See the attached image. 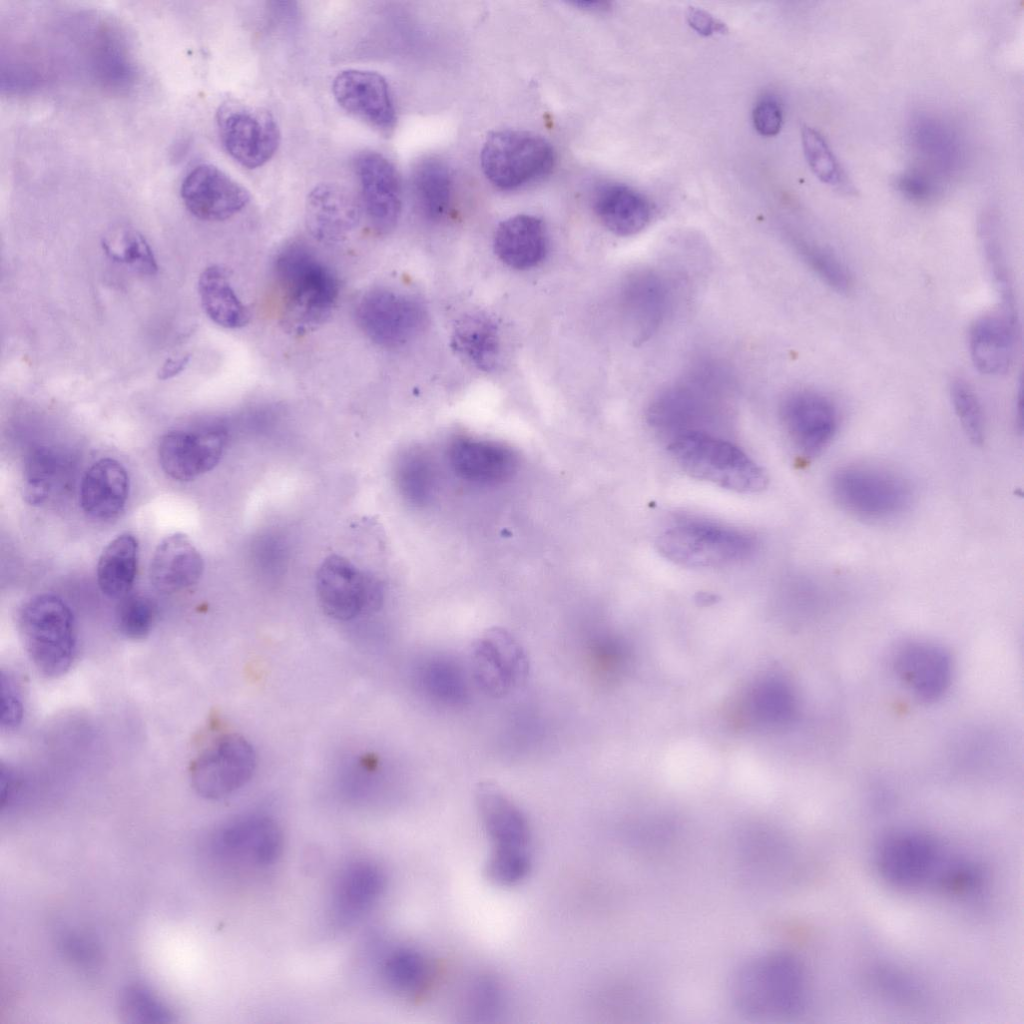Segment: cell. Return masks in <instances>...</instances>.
Returning <instances> with one entry per match:
<instances>
[{
  "label": "cell",
  "instance_id": "obj_1",
  "mask_svg": "<svg viewBox=\"0 0 1024 1024\" xmlns=\"http://www.w3.org/2000/svg\"><path fill=\"white\" fill-rule=\"evenodd\" d=\"M274 276L282 304L283 324L289 332L304 334L322 325L339 297L334 270L309 246L292 242L274 261Z\"/></svg>",
  "mask_w": 1024,
  "mask_h": 1024
},
{
  "label": "cell",
  "instance_id": "obj_2",
  "mask_svg": "<svg viewBox=\"0 0 1024 1024\" xmlns=\"http://www.w3.org/2000/svg\"><path fill=\"white\" fill-rule=\"evenodd\" d=\"M728 377L720 366L701 362L659 391L648 409L652 426L671 439L692 432L709 433L723 410Z\"/></svg>",
  "mask_w": 1024,
  "mask_h": 1024
},
{
  "label": "cell",
  "instance_id": "obj_3",
  "mask_svg": "<svg viewBox=\"0 0 1024 1024\" xmlns=\"http://www.w3.org/2000/svg\"><path fill=\"white\" fill-rule=\"evenodd\" d=\"M732 999L754 1017L789 1016L803 1008L807 977L803 965L785 953H767L744 963L734 974Z\"/></svg>",
  "mask_w": 1024,
  "mask_h": 1024
},
{
  "label": "cell",
  "instance_id": "obj_4",
  "mask_svg": "<svg viewBox=\"0 0 1024 1024\" xmlns=\"http://www.w3.org/2000/svg\"><path fill=\"white\" fill-rule=\"evenodd\" d=\"M669 452L688 475L738 493L762 491L764 469L733 443L712 433L692 432L671 439Z\"/></svg>",
  "mask_w": 1024,
  "mask_h": 1024
},
{
  "label": "cell",
  "instance_id": "obj_5",
  "mask_svg": "<svg viewBox=\"0 0 1024 1024\" xmlns=\"http://www.w3.org/2000/svg\"><path fill=\"white\" fill-rule=\"evenodd\" d=\"M18 625L27 654L45 677L57 678L72 666L78 649L74 615L60 597L40 594L19 612Z\"/></svg>",
  "mask_w": 1024,
  "mask_h": 1024
},
{
  "label": "cell",
  "instance_id": "obj_6",
  "mask_svg": "<svg viewBox=\"0 0 1024 1024\" xmlns=\"http://www.w3.org/2000/svg\"><path fill=\"white\" fill-rule=\"evenodd\" d=\"M660 554L689 568H716L741 562L756 550L755 538L742 530L702 520H684L656 541Z\"/></svg>",
  "mask_w": 1024,
  "mask_h": 1024
},
{
  "label": "cell",
  "instance_id": "obj_7",
  "mask_svg": "<svg viewBox=\"0 0 1024 1024\" xmlns=\"http://www.w3.org/2000/svg\"><path fill=\"white\" fill-rule=\"evenodd\" d=\"M830 489L842 509L865 520H888L911 501V487L898 473L871 465H848L832 476Z\"/></svg>",
  "mask_w": 1024,
  "mask_h": 1024
},
{
  "label": "cell",
  "instance_id": "obj_8",
  "mask_svg": "<svg viewBox=\"0 0 1024 1024\" xmlns=\"http://www.w3.org/2000/svg\"><path fill=\"white\" fill-rule=\"evenodd\" d=\"M555 161L550 143L528 131L501 130L485 140L480 155L487 180L503 191L525 187L547 175Z\"/></svg>",
  "mask_w": 1024,
  "mask_h": 1024
},
{
  "label": "cell",
  "instance_id": "obj_9",
  "mask_svg": "<svg viewBox=\"0 0 1024 1024\" xmlns=\"http://www.w3.org/2000/svg\"><path fill=\"white\" fill-rule=\"evenodd\" d=\"M256 755L241 735L223 734L208 744L190 765V781L195 792L205 799L224 798L252 777Z\"/></svg>",
  "mask_w": 1024,
  "mask_h": 1024
},
{
  "label": "cell",
  "instance_id": "obj_10",
  "mask_svg": "<svg viewBox=\"0 0 1024 1024\" xmlns=\"http://www.w3.org/2000/svg\"><path fill=\"white\" fill-rule=\"evenodd\" d=\"M316 592L320 606L329 617L347 621L378 609L384 591L375 576L334 554L325 558L317 571Z\"/></svg>",
  "mask_w": 1024,
  "mask_h": 1024
},
{
  "label": "cell",
  "instance_id": "obj_11",
  "mask_svg": "<svg viewBox=\"0 0 1024 1024\" xmlns=\"http://www.w3.org/2000/svg\"><path fill=\"white\" fill-rule=\"evenodd\" d=\"M355 316L362 332L384 347L410 342L426 324V313L418 301L387 288L365 292L356 304Z\"/></svg>",
  "mask_w": 1024,
  "mask_h": 1024
},
{
  "label": "cell",
  "instance_id": "obj_12",
  "mask_svg": "<svg viewBox=\"0 0 1024 1024\" xmlns=\"http://www.w3.org/2000/svg\"><path fill=\"white\" fill-rule=\"evenodd\" d=\"M217 126L226 152L249 169L267 163L280 144L277 122L262 108L227 102L217 112Z\"/></svg>",
  "mask_w": 1024,
  "mask_h": 1024
},
{
  "label": "cell",
  "instance_id": "obj_13",
  "mask_svg": "<svg viewBox=\"0 0 1024 1024\" xmlns=\"http://www.w3.org/2000/svg\"><path fill=\"white\" fill-rule=\"evenodd\" d=\"M780 415L793 447L808 459L819 455L829 446L840 421L834 401L812 389L789 393L782 401Z\"/></svg>",
  "mask_w": 1024,
  "mask_h": 1024
},
{
  "label": "cell",
  "instance_id": "obj_14",
  "mask_svg": "<svg viewBox=\"0 0 1024 1024\" xmlns=\"http://www.w3.org/2000/svg\"><path fill=\"white\" fill-rule=\"evenodd\" d=\"M471 672L477 685L492 696H503L522 684L529 660L521 643L503 629H491L472 645Z\"/></svg>",
  "mask_w": 1024,
  "mask_h": 1024
},
{
  "label": "cell",
  "instance_id": "obj_15",
  "mask_svg": "<svg viewBox=\"0 0 1024 1024\" xmlns=\"http://www.w3.org/2000/svg\"><path fill=\"white\" fill-rule=\"evenodd\" d=\"M211 848L226 860L266 867L281 857L284 836L274 819L263 815L245 816L217 830L212 836Z\"/></svg>",
  "mask_w": 1024,
  "mask_h": 1024
},
{
  "label": "cell",
  "instance_id": "obj_16",
  "mask_svg": "<svg viewBox=\"0 0 1024 1024\" xmlns=\"http://www.w3.org/2000/svg\"><path fill=\"white\" fill-rule=\"evenodd\" d=\"M336 102L346 112L381 134H390L397 121L386 79L368 70L348 69L336 75L332 84Z\"/></svg>",
  "mask_w": 1024,
  "mask_h": 1024
},
{
  "label": "cell",
  "instance_id": "obj_17",
  "mask_svg": "<svg viewBox=\"0 0 1024 1024\" xmlns=\"http://www.w3.org/2000/svg\"><path fill=\"white\" fill-rule=\"evenodd\" d=\"M361 191V206L371 227L379 234L395 228L402 209L401 180L393 163L375 151H365L355 160Z\"/></svg>",
  "mask_w": 1024,
  "mask_h": 1024
},
{
  "label": "cell",
  "instance_id": "obj_18",
  "mask_svg": "<svg viewBox=\"0 0 1024 1024\" xmlns=\"http://www.w3.org/2000/svg\"><path fill=\"white\" fill-rule=\"evenodd\" d=\"M180 196L186 209L203 221H224L239 213L250 194L212 164L195 166L183 179Z\"/></svg>",
  "mask_w": 1024,
  "mask_h": 1024
},
{
  "label": "cell",
  "instance_id": "obj_19",
  "mask_svg": "<svg viewBox=\"0 0 1024 1024\" xmlns=\"http://www.w3.org/2000/svg\"><path fill=\"white\" fill-rule=\"evenodd\" d=\"M225 444L226 432L219 427L172 431L160 440L159 463L171 478L190 481L219 463Z\"/></svg>",
  "mask_w": 1024,
  "mask_h": 1024
},
{
  "label": "cell",
  "instance_id": "obj_20",
  "mask_svg": "<svg viewBox=\"0 0 1024 1024\" xmlns=\"http://www.w3.org/2000/svg\"><path fill=\"white\" fill-rule=\"evenodd\" d=\"M893 668L912 695L923 702H934L948 690L953 674L949 653L940 645L923 640L899 647Z\"/></svg>",
  "mask_w": 1024,
  "mask_h": 1024
},
{
  "label": "cell",
  "instance_id": "obj_21",
  "mask_svg": "<svg viewBox=\"0 0 1024 1024\" xmlns=\"http://www.w3.org/2000/svg\"><path fill=\"white\" fill-rule=\"evenodd\" d=\"M622 300L634 340L643 343L653 337L668 318L673 302L672 287L658 271L640 269L624 281Z\"/></svg>",
  "mask_w": 1024,
  "mask_h": 1024
},
{
  "label": "cell",
  "instance_id": "obj_22",
  "mask_svg": "<svg viewBox=\"0 0 1024 1024\" xmlns=\"http://www.w3.org/2000/svg\"><path fill=\"white\" fill-rule=\"evenodd\" d=\"M937 858L936 845L918 832H896L886 836L876 852L881 877L891 885L911 888L921 884L932 871Z\"/></svg>",
  "mask_w": 1024,
  "mask_h": 1024
},
{
  "label": "cell",
  "instance_id": "obj_23",
  "mask_svg": "<svg viewBox=\"0 0 1024 1024\" xmlns=\"http://www.w3.org/2000/svg\"><path fill=\"white\" fill-rule=\"evenodd\" d=\"M969 353L975 368L985 375L1009 371L1015 355L1017 321L1014 305L978 317L969 331Z\"/></svg>",
  "mask_w": 1024,
  "mask_h": 1024
},
{
  "label": "cell",
  "instance_id": "obj_24",
  "mask_svg": "<svg viewBox=\"0 0 1024 1024\" xmlns=\"http://www.w3.org/2000/svg\"><path fill=\"white\" fill-rule=\"evenodd\" d=\"M361 212V203L345 187L322 183L307 195L305 222L318 241L338 243L357 227Z\"/></svg>",
  "mask_w": 1024,
  "mask_h": 1024
},
{
  "label": "cell",
  "instance_id": "obj_25",
  "mask_svg": "<svg viewBox=\"0 0 1024 1024\" xmlns=\"http://www.w3.org/2000/svg\"><path fill=\"white\" fill-rule=\"evenodd\" d=\"M449 461L459 477L478 484L502 483L513 476L518 466L517 455L509 446L470 437H460L451 443Z\"/></svg>",
  "mask_w": 1024,
  "mask_h": 1024
},
{
  "label": "cell",
  "instance_id": "obj_26",
  "mask_svg": "<svg viewBox=\"0 0 1024 1024\" xmlns=\"http://www.w3.org/2000/svg\"><path fill=\"white\" fill-rule=\"evenodd\" d=\"M474 800L482 825L494 846L528 847V820L502 787L494 781H479L474 787Z\"/></svg>",
  "mask_w": 1024,
  "mask_h": 1024
},
{
  "label": "cell",
  "instance_id": "obj_27",
  "mask_svg": "<svg viewBox=\"0 0 1024 1024\" xmlns=\"http://www.w3.org/2000/svg\"><path fill=\"white\" fill-rule=\"evenodd\" d=\"M204 571L201 554L182 533L166 536L154 551L150 580L162 592L172 593L195 585Z\"/></svg>",
  "mask_w": 1024,
  "mask_h": 1024
},
{
  "label": "cell",
  "instance_id": "obj_28",
  "mask_svg": "<svg viewBox=\"0 0 1024 1024\" xmlns=\"http://www.w3.org/2000/svg\"><path fill=\"white\" fill-rule=\"evenodd\" d=\"M128 494L129 477L124 466L113 458H102L83 476L79 500L88 516L107 520L123 510Z\"/></svg>",
  "mask_w": 1024,
  "mask_h": 1024
},
{
  "label": "cell",
  "instance_id": "obj_29",
  "mask_svg": "<svg viewBox=\"0 0 1024 1024\" xmlns=\"http://www.w3.org/2000/svg\"><path fill=\"white\" fill-rule=\"evenodd\" d=\"M548 238L543 222L532 215L512 216L499 224L494 250L511 268L525 270L537 266L545 257Z\"/></svg>",
  "mask_w": 1024,
  "mask_h": 1024
},
{
  "label": "cell",
  "instance_id": "obj_30",
  "mask_svg": "<svg viewBox=\"0 0 1024 1024\" xmlns=\"http://www.w3.org/2000/svg\"><path fill=\"white\" fill-rule=\"evenodd\" d=\"M385 887L381 869L367 861H357L345 867L333 889V913L340 923H350L378 900Z\"/></svg>",
  "mask_w": 1024,
  "mask_h": 1024
},
{
  "label": "cell",
  "instance_id": "obj_31",
  "mask_svg": "<svg viewBox=\"0 0 1024 1024\" xmlns=\"http://www.w3.org/2000/svg\"><path fill=\"white\" fill-rule=\"evenodd\" d=\"M594 211L600 222L618 236L638 234L647 227L653 216L650 200L623 184L601 187L594 198Z\"/></svg>",
  "mask_w": 1024,
  "mask_h": 1024
},
{
  "label": "cell",
  "instance_id": "obj_32",
  "mask_svg": "<svg viewBox=\"0 0 1024 1024\" xmlns=\"http://www.w3.org/2000/svg\"><path fill=\"white\" fill-rule=\"evenodd\" d=\"M411 187L421 215L432 222L443 220L451 210L454 182L449 167L440 159L420 160L412 171Z\"/></svg>",
  "mask_w": 1024,
  "mask_h": 1024
},
{
  "label": "cell",
  "instance_id": "obj_33",
  "mask_svg": "<svg viewBox=\"0 0 1024 1024\" xmlns=\"http://www.w3.org/2000/svg\"><path fill=\"white\" fill-rule=\"evenodd\" d=\"M198 292L204 312L217 325L238 329L250 321V311L231 286L225 268L219 265L205 268L199 276Z\"/></svg>",
  "mask_w": 1024,
  "mask_h": 1024
},
{
  "label": "cell",
  "instance_id": "obj_34",
  "mask_svg": "<svg viewBox=\"0 0 1024 1024\" xmlns=\"http://www.w3.org/2000/svg\"><path fill=\"white\" fill-rule=\"evenodd\" d=\"M381 974L389 990L406 1000L418 1001L432 989L436 967L423 953L401 948L388 955Z\"/></svg>",
  "mask_w": 1024,
  "mask_h": 1024
},
{
  "label": "cell",
  "instance_id": "obj_35",
  "mask_svg": "<svg viewBox=\"0 0 1024 1024\" xmlns=\"http://www.w3.org/2000/svg\"><path fill=\"white\" fill-rule=\"evenodd\" d=\"M138 556V540L129 533L117 536L104 548L97 564V582L106 596L122 599L129 594L136 578Z\"/></svg>",
  "mask_w": 1024,
  "mask_h": 1024
},
{
  "label": "cell",
  "instance_id": "obj_36",
  "mask_svg": "<svg viewBox=\"0 0 1024 1024\" xmlns=\"http://www.w3.org/2000/svg\"><path fill=\"white\" fill-rule=\"evenodd\" d=\"M453 344L470 363L493 370L500 359V338L493 321L482 314L464 316L455 326Z\"/></svg>",
  "mask_w": 1024,
  "mask_h": 1024
},
{
  "label": "cell",
  "instance_id": "obj_37",
  "mask_svg": "<svg viewBox=\"0 0 1024 1024\" xmlns=\"http://www.w3.org/2000/svg\"><path fill=\"white\" fill-rule=\"evenodd\" d=\"M790 243L798 257L830 288L839 293L852 289L849 269L831 248L797 234L790 236Z\"/></svg>",
  "mask_w": 1024,
  "mask_h": 1024
},
{
  "label": "cell",
  "instance_id": "obj_38",
  "mask_svg": "<svg viewBox=\"0 0 1024 1024\" xmlns=\"http://www.w3.org/2000/svg\"><path fill=\"white\" fill-rule=\"evenodd\" d=\"M63 464L57 454L45 448L29 457L23 475V495L29 504L47 501L60 483Z\"/></svg>",
  "mask_w": 1024,
  "mask_h": 1024
},
{
  "label": "cell",
  "instance_id": "obj_39",
  "mask_svg": "<svg viewBox=\"0 0 1024 1024\" xmlns=\"http://www.w3.org/2000/svg\"><path fill=\"white\" fill-rule=\"evenodd\" d=\"M118 1010L126 1023L160 1024L176 1021L172 1009L142 984H131L122 990Z\"/></svg>",
  "mask_w": 1024,
  "mask_h": 1024
},
{
  "label": "cell",
  "instance_id": "obj_40",
  "mask_svg": "<svg viewBox=\"0 0 1024 1024\" xmlns=\"http://www.w3.org/2000/svg\"><path fill=\"white\" fill-rule=\"evenodd\" d=\"M102 247L113 261L126 264L145 275H154L158 266L146 239L133 229H121L105 237Z\"/></svg>",
  "mask_w": 1024,
  "mask_h": 1024
},
{
  "label": "cell",
  "instance_id": "obj_41",
  "mask_svg": "<svg viewBox=\"0 0 1024 1024\" xmlns=\"http://www.w3.org/2000/svg\"><path fill=\"white\" fill-rule=\"evenodd\" d=\"M419 678L426 693L437 701L455 704L465 698L466 683L461 670L453 662L431 660L421 668Z\"/></svg>",
  "mask_w": 1024,
  "mask_h": 1024
},
{
  "label": "cell",
  "instance_id": "obj_42",
  "mask_svg": "<svg viewBox=\"0 0 1024 1024\" xmlns=\"http://www.w3.org/2000/svg\"><path fill=\"white\" fill-rule=\"evenodd\" d=\"M801 138L806 161L817 178L839 190L850 191L846 175L822 135L804 126Z\"/></svg>",
  "mask_w": 1024,
  "mask_h": 1024
},
{
  "label": "cell",
  "instance_id": "obj_43",
  "mask_svg": "<svg viewBox=\"0 0 1024 1024\" xmlns=\"http://www.w3.org/2000/svg\"><path fill=\"white\" fill-rule=\"evenodd\" d=\"M955 414L967 437L975 444L985 438V418L981 402L974 388L961 377L954 378L949 387Z\"/></svg>",
  "mask_w": 1024,
  "mask_h": 1024
},
{
  "label": "cell",
  "instance_id": "obj_44",
  "mask_svg": "<svg viewBox=\"0 0 1024 1024\" xmlns=\"http://www.w3.org/2000/svg\"><path fill=\"white\" fill-rule=\"evenodd\" d=\"M399 484L403 494L412 502L425 503L431 496L435 476L429 457L421 450L407 453L399 467Z\"/></svg>",
  "mask_w": 1024,
  "mask_h": 1024
},
{
  "label": "cell",
  "instance_id": "obj_45",
  "mask_svg": "<svg viewBox=\"0 0 1024 1024\" xmlns=\"http://www.w3.org/2000/svg\"><path fill=\"white\" fill-rule=\"evenodd\" d=\"M530 870L527 848L494 846L485 864L486 878L495 885L510 887L526 878Z\"/></svg>",
  "mask_w": 1024,
  "mask_h": 1024
},
{
  "label": "cell",
  "instance_id": "obj_46",
  "mask_svg": "<svg viewBox=\"0 0 1024 1024\" xmlns=\"http://www.w3.org/2000/svg\"><path fill=\"white\" fill-rule=\"evenodd\" d=\"M156 609L153 602L142 595H127L122 598L116 621L121 634L130 639L146 637L154 624Z\"/></svg>",
  "mask_w": 1024,
  "mask_h": 1024
},
{
  "label": "cell",
  "instance_id": "obj_47",
  "mask_svg": "<svg viewBox=\"0 0 1024 1024\" xmlns=\"http://www.w3.org/2000/svg\"><path fill=\"white\" fill-rule=\"evenodd\" d=\"M24 717V703L19 686L9 673L1 672V729L15 731Z\"/></svg>",
  "mask_w": 1024,
  "mask_h": 1024
},
{
  "label": "cell",
  "instance_id": "obj_48",
  "mask_svg": "<svg viewBox=\"0 0 1024 1024\" xmlns=\"http://www.w3.org/2000/svg\"><path fill=\"white\" fill-rule=\"evenodd\" d=\"M753 124L755 129L762 136H775L782 126V110L779 104L773 99H763L757 103L753 110Z\"/></svg>",
  "mask_w": 1024,
  "mask_h": 1024
},
{
  "label": "cell",
  "instance_id": "obj_49",
  "mask_svg": "<svg viewBox=\"0 0 1024 1024\" xmlns=\"http://www.w3.org/2000/svg\"><path fill=\"white\" fill-rule=\"evenodd\" d=\"M62 946L67 957L81 966H94L100 957L95 942L81 934H68Z\"/></svg>",
  "mask_w": 1024,
  "mask_h": 1024
},
{
  "label": "cell",
  "instance_id": "obj_50",
  "mask_svg": "<svg viewBox=\"0 0 1024 1024\" xmlns=\"http://www.w3.org/2000/svg\"><path fill=\"white\" fill-rule=\"evenodd\" d=\"M687 22L692 29L703 36L726 34L728 32L725 23L701 8L689 7L687 11Z\"/></svg>",
  "mask_w": 1024,
  "mask_h": 1024
},
{
  "label": "cell",
  "instance_id": "obj_51",
  "mask_svg": "<svg viewBox=\"0 0 1024 1024\" xmlns=\"http://www.w3.org/2000/svg\"><path fill=\"white\" fill-rule=\"evenodd\" d=\"M901 190L914 199H925L932 192L930 183L921 175H908L900 181Z\"/></svg>",
  "mask_w": 1024,
  "mask_h": 1024
},
{
  "label": "cell",
  "instance_id": "obj_52",
  "mask_svg": "<svg viewBox=\"0 0 1024 1024\" xmlns=\"http://www.w3.org/2000/svg\"><path fill=\"white\" fill-rule=\"evenodd\" d=\"M189 362V356L183 355L177 359H167L158 371V378L160 380H167L175 377L181 373Z\"/></svg>",
  "mask_w": 1024,
  "mask_h": 1024
},
{
  "label": "cell",
  "instance_id": "obj_53",
  "mask_svg": "<svg viewBox=\"0 0 1024 1024\" xmlns=\"http://www.w3.org/2000/svg\"><path fill=\"white\" fill-rule=\"evenodd\" d=\"M575 4L591 10H605L609 6V3L603 1H580Z\"/></svg>",
  "mask_w": 1024,
  "mask_h": 1024
}]
</instances>
